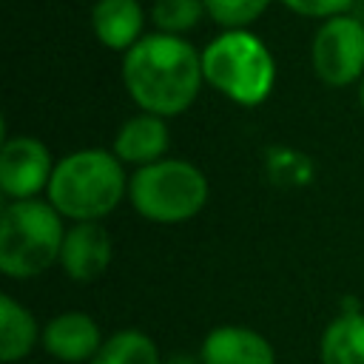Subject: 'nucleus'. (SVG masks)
<instances>
[{
    "mask_svg": "<svg viewBox=\"0 0 364 364\" xmlns=\"http://www.w3.org/2000/svg\"><path fill=\"white\" fill-rule=\"evenodd\" d=\"M119 74L131 102L162 119L185 114L205 85L202 51L191 40L162 31L145 34L125 51Z\"/></svg>",
    "mask_w": 364,
    "mask_h": 364,
    "instance_id": "f257e3e1",
    "label": "nucleus"
},
{
    "mask_svg": "<svg viewBox=\"0 0 364 364\" xmlns=\"http://www.w3.org/2000/svg\"><path fill=\"white\" fill-rule=\"evenodd\" d=\"M125 165L108 148H77L57 159L46 199L68 222H102L128 199Z\"/></svg>",
    "mask_w": 364,
    "mask_h": 364,
    "instance_id": "f03ea898",
    "label": "nucleus"
},
{
    "mask_svg": "<svg viewBox=\"0 0 364 364\" xmlns=\"http://www.w3.org/2000/svg\"><path fill=\"white\" fill-rule=\"evenodd\" d=\"M65 219L48 199L6 202L0 213V273L34 279L60 264Z\"/></svg>",
    "mask_w": 364,
    "mask_h": 364,
    "instance_id": "7ed1b4c3",
    "label": "nucleus"
},
{
    "mask_svg": "<svg viewBox=\"0 0 364 364\" xmlns=\"http://www.w3.org/2000/svg\"><path fill=\"white\" fill-rule=\"evenodd\" d=\"M205 85L236 105H262L276 85V60L250 28L222 31L202 48Z\"/></svg>",
    "mask_w": 364,
    "mask_h": 364,
    "instance_id": "20e7f679",
    "label": "nucleus"
},
{
    "mask_svg": "<svg viewBox=\"0 0 364 364\" xmlns=\"http://www.w3.org/2000/svg\"><path fill=\"white\" fill-rule=\"evenodd\" d=\"M208 176L188 159L165 156L145 168H134L128 179L131 208L154 225H182L208 205Z\"/></svg>",
    "mask_w": 364,
    "mask_h": 364,
    "instance_id": "39448f33",
    "label": "nucleus"
},
{
    "mask_svg": "<svg viewBox=\"0 0 364 364\" xmlns=\"http://www.w3.org/2000/svg\"><path fill=\"white\" fill-rule=\"evenodd\" d=\"M310 68L327 88L358 85L364 77V20L350 11L321 20L310 40Z\"/></svg>",
    "mask_w": 364,
    "mask_h": 364,
    "instance_id": "423d86ee",
    "label": "nucleus"
},
{
    "mask_svg": "<svg viewBox=\"0 0 364 364\" xmlns=\"http://www.w3.org/2000/svg\"><path fill=\"white\" fill-rule=\"evenodd\" d=\"M54 165L57 162L43 139L28 134L6 136L0 148V191L6 202L40 199V193L48 191Z\"/></svg>",
    "mask_w": 364,
    "mask_h": 364,
    "instance_id": "0eeeda50",
    "label": "nucleus"
},
{
    "mask_svg": "<svg viewBox=\"0 0 364 364\" xmlns=\"http://www.w3.org/2000/svg\"><path fill=\"white\" fill-rule=\"evenodd\" d=\"M114 259V242L102 222H71L60 250V270L77 282L91 284Z\"/></svg>",
    "mask_w": 364,
    "mask_h": 364,
    "instance_id": "6e6552de",
    "label": "nucleus"
},
{
    "mask_svg": "<svg viewBox=\"0 0 364 364\" xmlns=\"http://www.w3.org/2000/svg\"><path fill=\"white\" fill-rule=\"evenodd\" d=\"M102 341L105 338L100 333L97 318L82 310H65L51 316L40 338L43 350L63 364H88L100 353Z\"/></svg>",
    "mask_w": 364,
    "mask_h": 364,
    "instance_id": "1a4fd4ad",
    "label": "nucleus"
},
{
    "mask_svg": "<svg viewBox=\"0 0 364 364\" xmlns=\"http://www.w3.org/2000/svg\"><path fill=\"white\" fill-rule=\"evenodd\" d=\"M202 364H276L270 338L247 324H219L199 344Z\"/></svg>",
    "mask_w": 364,
    "mask_h": 364,
    "instance_id": "9d476101",
    "label": "nucleus"
},
{
    "mask_svg": "<svg viewBox=\"0 0 364 364\" xmlns=\"http://www.w3.org/2000/svg\"><path fill=\"white\" fill-rule=\"evenodd\" d=\"M171 148V128L168 119L139 111L134 117H128L117 134H114V145L111 151L117 154V159L122 165H134V168H145L151 162L165 159Z\"/></svg>",
    "mask_w": 364,
    "mask_h": 364,
    "instance_id": "9b49d317",
    "label": "nucleus"
},
{
    "mask_svg": "<svg viewBox=\"0 0 364 364\" xmlns=\"http://www.w3.org/2000/svg\"><path fill=\"white\" fill-rule=\"evenodd\" d=\"M145 9L139 0H97L91 6V31L108 51H131L145 37Z\"/></svg>",
    "mask_w": 364,
    "mask_h": 364,
    "instance_id": "f8f14e48",
    "label": "nucleus"
},
{
    "mask_svg": "<svg viewBox=\"0 0 364 364\" xmlns=\"http://www.w3.org/2000/svg\"><path fill=\"white\" fill-rule=\"evenodd\" d=\"M43 327L37 324L34 313L17 301L14 296H0V361L17 364L31 355V350L40 344Z\"/></svg>",
    "mask_w": 364,
    "mask_h": 364,
    "instance_id": "ddd939ff",
    "label": "nucleus"
},
{
    "mask_svg": "<svg viewBox=\"0 0 364 364\" xmlns=\"http://www.w3.org/2000/svg\"><path fill=\"white\" fill-rule=\"evenodd\" d=\"M321 364H364V310L338 313L318 338Z\"/></svg>",
    "mask_w": 364,
    "mask_h": 364,
    "instance_id": "4468645a",
    "label": "nucleus"
},
{
    "mask_svg": "<svg viewBox=\"0 0 364 364\" xmlns=\"http://www.w3.org/2000/svg\"><path fill=\"white\" fill-rule=\"evenodd\" d=\"M88 364H162V355L148 333L136 327H122L102 341L100 353Z\"/></svg>",
    "mask_w": 364,
    "mask_h": 364,
    "instance_id": "2eb2a0df",
    "label": "nucleus"
},
{
    "mask_svg": "<svg viewBox=\"0 0 364 364\" xmlns=\"http://www.w3.org/2000/svg\"><path fill=\"white\" fill-rule=\"evenodd\" d=\"M205 14V0H154L148 20L156 31L182 37L191 28H196Z\"/></svg>",
    "mask_w": 364,
    "mask_h": 364,
    "instance_id": "dca6fc26",
    "label": "nucleus"
},
{
    "mask_svg": "<svg viewBox=\"0 0 364 364\" xmlns=\"http://www.w3.org/2000/svg\"><path fill=\"white\" fill-rule=\"evenodd\" d=\"M273 6V0H205L208 17L222 31H239L250 28L256 20L264 17V11Z\"/></svg>",
    "mask_w": 364,
    "mask_h": 364,
    "instance_id": "f3484780",
    "label": "nucleus"
},
{
    "mask_svg": "<svg viewBox=\"0 0 364 364\" xmlns=\"http://www.w3.org/2000/svg\"><path fill=\"white\" fill-rule=\"evenodd\" d=\"M284 9H290L299 17H310V20H330L338 14H347L353 9L355 0H279Z\"/></svg>",
    "mask_w": 364,
    "mask_h": 364,
    "instance_id": "a211bd4d",
    "label": "nucleus"
},
{
    "mask_svg": "<svg viewBox=\"0 0 364 364\" xmlns=\"http://www.w3.org/2000/svg\"><path fill=\"white\" fill-rule=\"evenodd\" d=\"M162 364H202V358L191 355V353H173V355L162 358Z\"/></svg>",
    "mask_w": 364,
    "mask_h": 364,
    "instance_id": "6ab92c4d",
    "label": "nucleus"
},
{
    "mask_svg": "<svg viewBox=\"0 0 364 364\" xmlns=\"http://www.w3.org/2000/svg\"><path fill=\"white\" fill-rule=\"evenodd\" d=\"M358 102H361V108H364V77H361V82H358Z\"/></svg>",
    "mask_w": 364,
    "mask_h": 364,
    "instance_id": "aec40b11",
    "label": "nucleus"
}]
</instances>
